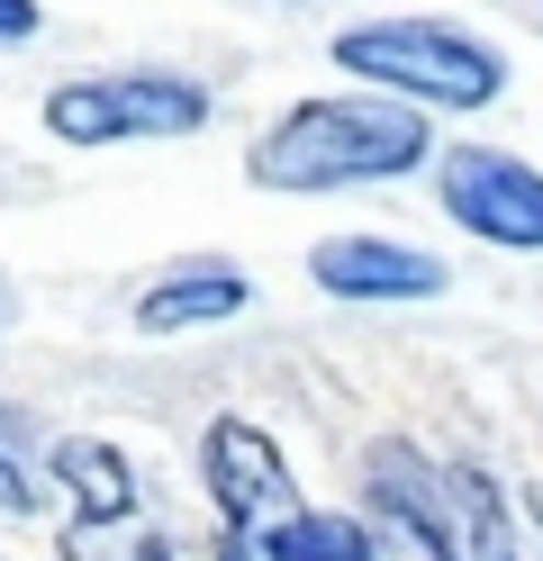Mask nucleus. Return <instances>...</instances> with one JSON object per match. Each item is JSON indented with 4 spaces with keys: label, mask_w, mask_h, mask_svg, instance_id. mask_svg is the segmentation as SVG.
<instances>
[{
    "label": "nucleus",
    "mask_w": 543,
    "mask_h": 561,
    "mask_svg": "<svg viewBox=\"0 0 543 561\" xmlns=\"http://www.w3.org/2000/svg\"><path fill=\"white\" fill-rule=\"evenodd\" d=\"M426 154H434V127L417 110H398L381 91H336V100L281 110L253 136L245 182L281 199H317V191H362V182H408Z\"/></svg>",
    "instance_id": "obj_1"
},
{
    "label": "nucleus",
    "mask_w": 543,
    "mask_h": 561,
    "mask_svg": "<svg viewBox=\"0 0 543 561\" xmlns=\"http://www.w3.org/2000/svg\"><path fill=\"white\" fill-rule=\"evenodd\" d=\"M336 64L398 110H489L507 91V55L462 19H362L336 27Z\"/></svg>",
    "instance_id": "obj_2"
},
{
    "label": "nucleus",
    "mask_w": 543,
    "mask_h": 561,
    "mask_svg": "<svg viewBox=\"0 0 543 561\" xmlns=\"http://www.w3.org/2000/svg\"><path fill=\"white\" fill-rule=\"evenodd\" d=\"M208 82L191 73H163V64H145V73H72L46 91V136L55 146H172V136H200L208 127Z\"/></svg>",
    "instance_id": "obj_3"
},
{
    "label": "nucleus",
    "mask_w": 543,
    "mask_h": 561,
    "mask_svg": "<svg viewBox=\"0 0 543 561\" xmlns=\"http://www.w3.org/2000/svg\"><path fill=\"white\" fill-rule=\"evenodd\" d=\"M200 480H208V499H217V516H227L236 543L272 535V525H290L308 507L299 480H290V453L253 426V416H208L200 426Z\"/></svg>",
    "instance_id": "obj_4"
},
{
    "label": "nucleus",
    "mask_w": 543,
    "mask_h": 561,
    "mask_svg": "<svg viewBox=\"0 0 543 561\" xmlns=\"http://www.w3.org/2000/svg\"><path fill=\"white\" fill-rule=\"evenodd\" d=\"M434 191H444V218L462 236L507 244V254H543V172L534 163L498 154V146H453Z\"/></svg>",
    "instance_id": "obj_5"
},
{
    "label": "nucleus",
    "mask_w": 543,
    "mask_h": 561,
    "mask_svg": "<svg viewBox=\"0 0 543 561\" xmlns=\"http://www.w3.org/2000/svg\"><path fill=\"white\" fill-rule=\"evenodd\" d=\"M308 280L326 299H372V308L444 299L453 290L444 254H417V244H398V236H317L308 244Z\"/></svg>",
    "instance_id": "obj_6"
},
{
    "label": "nucleus",
    "mask_w": 543,
    "mask_h": 561,
    "mask_svg": "<svg viewBox=\"0 0 543 561\" xmlns=\"http://www.w3.org/2000/svg\"><path fill=\"white\" fill-rule=\"evenodd\" d=\"M253 308V272L245 263H172L163 280L136 290V327L145 335H200Z\"/></svg>",
    "instance_id": "obj_7"
},
{
    "label": "nucleus",
    "mask_w": 543,
    "mask_h": 561,
    "mask_svg": "<svg viewBox=\"0 0 543 561\" xmlns=\"http://www.w3.org/2000/svg\"><path fill=\"white\" fill-rule=\"evenodd\" d=\"M362 480H372V499L389 507V525L417 543V561H444V552H453V507H444V480L417 462V444H381Z\"/></svg>",
    "instance_id": "obj_8"
},
{
    "label": "nucleus",
    "mask_w": 543,
    "mask_h": 561,
    "mask_svg": "<svg viewBox=\"0 0 543 561\" xmlns=\"http://www.w3.org/2000/svg\"><path fill=\"white\" fill-rule=\"evenodd\" d=\"M55 480L72 489V507H82V525H118L136 507V462L118 444H100V435H72L55 444Z\"/></svg>",
    "instance_id": "obj_9"
},
{
    "label": "nucleus",
    "mask_w": 543,
    "mask_h": 561,
    "mask_svg": "<svg viewBox=\"0 0 543 561\" xmlns=\"http://www.w3.org/2000/svg\"><path fill=\"white\" fill-rule=\"evenodd\" d=\"M253 561H381V552H372V525H362V516H336V507H299L290 525L253 535Z\"/></svg>",
    "instance_id": "obj_10"
},
{
    "label": "nucleus",
    "mask_w": 543,
    "mask_h": 561,
    "mask_svg": "<svg viewBox=\"0 0 543 561\" xmlns=\"http://www.w3.org/2000/svg\"><path fill=\"white\" fill-rule=\"evenodd\" d=\"M444 499L462 507V535H471V561H525V543H517V525H507V499H498V480L489 471H453L444 480Z\"/></svg>",
    "instance_id": "obj_11"
},
{
    "label": "nucleus",
    "mask_w": 543,
    "mask_h": 561,
    "mask_svg": "<svg viewBox=\"0 0 543 561\" xmlns=\"http://www.w3.org/2000/svg\"><path fill=\"white\" fill-rule=\"evenodd\" d=\"M0 516H36V480L19 453H0Z\"/></svg>",
    "instance_id": "obj_12"
},
{
    "label": "nucleus",
    "mask_w": 543,
    "mask_h": 561,
    "mask_svg": "<svg viewBox=\"0 0 543 561\" xmlns=\"http://www.w3.org/2000/svg\"><path fill=\"white\" fill-rule=\"evenodd\" d=\"M36 27H46V10H36V0H0V46H27Z\"/></svg>",
    "instance_id": "obj_13"
},
{
    "label": "nucleus",
    "mask_w": 543,
    "mask_h": 561,
    "mask_svg": "<svg viewBox=\"0 0 543 561\" xmlns=\"http://www.w3.org/2000/svg\"><path fill=\"white\" fill-rule=\"evenodd\" d=\"M127 561H181V543H172V535H136V552H127Z\"/></svg>",
    "instance_id": "obj_14"
},
{
    "label": "nucleus",
    "mask_w": 543,
    "mask_h": 561,
    "mask_svg": "<svg viewBox=\"0 0 543 561\" xmlns=\"http://www.w3.org/2000/svg\"><path fill=\"white\" fill-rule=\"evenodd\" d=\"M0 327H19V290H10V272H0Z\"/></svg>",
    "instance_id": "obj_15"
},
{
    "label": "nucleus",
    "mask_w": 543,
    "mask_h": 561,
    "mask_svg": "<svg viewBox=\"0 0 543 561\" xmlns=\"http://www.w3.org/2000/svg\"><path fill=\"white\" fill-rule=\"evenodd\" d=\"M217 561H253V543H236V535H227V543H217Z\"/></svg>",
    "instance_id": "obj_16"
},
{
    "label": "nucleus",
    "mask_w": 543,
    "mask_h": 561,
    "mask_svg": "<svg viewBox=\"0 0 543 561\" xmlns=\"http://www.w3.org/2000/svg\"><path fill=\"white\" fill-rule=\"evenodd\" d=\"M525 507H534V525H543V489H534V499H525Z\"/></svg>",
    "instance_id": "obj_17"
},
{
    "label": "nucleus",
    "mask_w": 543,
    "mask_h": 561,
    "mask_svg": "<svg viewBox=\"0 0 543 561\" xmlns=\"http://www.w3.org/2000/svg\"><path fill=\"white\" fill-rule=\"evenodd\" d=\"M253 10H290V0H253Z\"/></svg>",
    "instance_id": "obj_18"
},
{
    "label": "nucleus",
    "mask_w": 543,
    "mask_h": 561,
    "mask_svg": "<svg viewBox=\"0 0 543 561\" xmlns=\"http://www.w3.org/2000/svg\"><path fill=\"white\" fill-rule=\"evenodd\" d=\"M444 561H462V552H444Z\"/></svg>",
    "instance_id": "obj_19"
}]
</instances>
